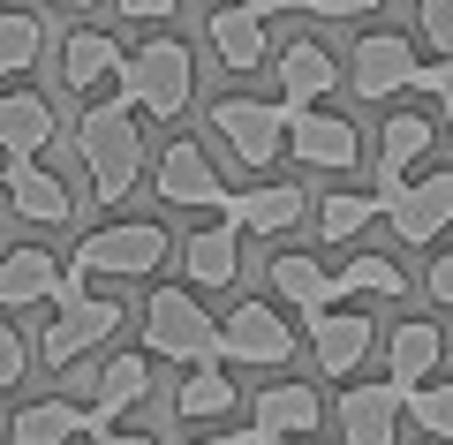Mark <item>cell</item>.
<instances>
[{"mask_svg": "<svg viewBox=\"0 0 453 445\" xmlns=\"http://www.w3.org/2000/svg\"><path fill=\"white\" fill-rule=\"evenodd\" d=\"M76 166H83V181H91V204H129L136 181H144V166H151L144 121H136L113 91L76 113Z\"/></svg>", "mask_w": 453, "mask_h": 445, "instance_id": "6da1fadb", "label": "cell"}, {"mask_svg": "<svg viewBox=\"0 0 453 445\" xmlns=\"http://www.w3.org/2000/svg\"><path fill=\"white\" fill-rule=\"evenodd\" d=\"M113 98H121L136 121H181V113L196 106V53L181 46L174 31H151L136 53H121Z\"/></svg>", "mask_w": 453, "mask_h": 445, "instance_id": "7a4b0ae2", "label": "cell"}, {"mask_svg": "<svg viewBox=\"0 0 453 445\" xmlns=\"http://www.w3.org/2000/svg\"><path fill=\"white\" fill-rule=\"evenodd\" d=\"M121 325H129V310L113 303V295H98L91 280H76V272H68L61 295H53V325L38 333V363H46V370H76L83 355L113 348V340H121Z\"/></svg>", "mask_w": 453, "mask_h": 445, "instance_id": "3957f363", "label": "cell"}, {"mask_svg": "<svg viewBox=\"0 0 453 445\" xmlns=\"http://www.w3.org/2000/svg\"><path fill=\"white\" fill-rule=\"evenodd\" d=\"M136 340H144L151 363H181V370L219 363V318L189 287H151L144 310H136Z\"/></svg>", "mask_w": 453, "mask_h": 445, "instance_id": "277c9868", "label": "cell"}, {"mask_svg": "<svg viewBox=\"0 0 453 445\" xmlns=\"http://www.w3.org/2000/svg\"><path fill=\"white\" fill-rule=\"evenodd\" d=\"M166 265H174L166 219H106L91 234H76V257H68L76 280H159Z\"/></svg>", "mask_w": 453, "mask_h": 445, "instance_id": "5b68a950", "label": "cell"}, {"mask_svg": "<svg viewBox=\"0 0 453 445\" xmlns=\"http://www.w3.org/2000/svg\"><path fill=\"white\" fill-rule=\"evenodd\" d=\"M423 68L431 53L401 31H356L348 46V68H340V91H356L363 106H401L408 91H423Z\"/></svg>", "mask_w": 453, "mask_h": 445, "instance_id": "8992f818", "label": "cell"}, {"mask_svg": "<svg viewBox=\"0 0 453 445\" xmlns=\"http://www.w3.org/2000/svg\"><path fill=\"white\" fill-rule=\"evenodd\" d=\"M204 128H211V143H219L226 159L250 166V174H265L273 159H288V106H280V98H257V91L211 98Z\"/></svg>", "mask_w": 453, "mask_h": 445, "instance_id": "52a82bcc", "label": "cell"}, {"mask_svg": "<svg viewBox=\"0 0 453 445\" xmlns=\"http://www.w3.org/2000/svg\"><path fill=\"white\" fill-rule=\"evenodd\" d=\"M295 348H303V333L288 325V310L280 303H234L219 318V363L226 370H288L295 363Z\"/></svg>", "mask_w": 453, "mask_h": 445, "instance_id": "ba28073f", "label": "cell"}, {"mask_svg": "<svg viewBox=\"0 0 453 445\" xmlns=\"http://www.w3.org/2000/svg\"><path fill=\"white\" fill-rule=\"evenodd\" d=\"M144 181L159 189V204H181V211H204V219H219L226 211V181H219V166H211V151L196 136H166L159 151H151V166H144Z\"/></svg>", "mask_w": 453, "mask_h": 445, "instance_id": "9c48e42d", "label": "cell"}, {"mask_svg": "<svg viewBox=\"0 0 453 445\" xmlns=\"http://www.w3.org/2000/svg\"><path fill=\"white\" fill-rule=\"evenodd\" d=\"M378 219H386L393 234L408 242V249H431V242L453 226V174H446V166H423V174H408L401 189L378 196Z\"/></svg>", "mask_w": 453, "mask_h": 445, "instance_id": "30bf717a", "label": "cell"}, {"mask_svg": "<svg viewBox=\"0 0 453 445\" xmlns=\"http://www.w3.org/2000/svg\"><path fill=\"white\" fill-rule=\"evenodd\" d=\"M288 159L303 174H356L371 151H363V128L348 113H325V106H303L288 113Z\"/></svg>", "mask_w": 453, "mask_h": 445, "instance_id": "8fae6325", "label": "cell"}, {"mask_svg": "<svg viewBox=\"0 0 453 445\" xmlns=\"http://www.w3.org/2000/svg\"><path fill=\"white\" fill-rule=\"evenodd\" d=\"M438 151V121L423 106H386L378 121V159H371V196L401 189L408 174H423V159Z\"/></svg>", "mask_w": 453, "mask_h": 445, "instance_id": "7c38bea8", "label": "cell"}, {"mask_svg": "<svg viewBox=\"0 0 453 445\" xmlns=\"http://www.w3.org/2000/svg\"><path fill=\"white\" fill-rule=\"evenodd\" d=\"M325 423V393L303 378H273L257 385V400H250V438L257 445H295V438H318Z\"/></svg>", "mask_w": 453, "mask_h": 445, "instance_id": "4fadbf2b", "label": "cell"}, {"mask_svg": "<svg viewBox=\"0 0 453 445\" xmlns=\"http://www.w3.org/2000/svg\"><path fill=\"white\" fill-rule=\"evenodd\" d=\"M303 348H310V363H318V378H356L363 370V355L378 348V325L363 318V310H318V318H303Z\"/></svg>", "mask_w": 453, "mask_h": 445, "instance_id": "5bb4252c", "label": "cell"}, {"mask_svg": "<svg viewBox=\"0 0 453 445\" xmlns=\"http://www.w3.org/2000/svg\"><path fill=\"white\" fill-rule=\"evenodd\" d=\"M0 196H8L16 219H31V226H76V211H83L76 189H68L46 159H0Z\"/></svg>", "mask_w": 453, "mask_h": 445, "instance_id": "9a60e30c", "label": "cell"}, {"mask_svg": "<svg viewBox=\"0 0 453 445\" xmlns=\"http://www.w3.org/2000/svg\"><path fill=\"white\" fill-rule=\"evenodd\" d=\"M265 68H273V83H280L273 98H280L288 113L325 106V98L340 91V61L318 46V38H288V46H273V61H265Z\"/></svg>", "mask_w": 453, "mask_h": 445, "instance_id": "2e32d148", "label": "cell"}, {"mask_svg": "<svg viewBox=\"0 0 453 445\" xmlns=\"http://www.w3.org/2000/svg\"><path fill=\"white\" fill-rule=\"evenodd\" d=\"M242 226H234V219H204V226H196V234L189 242H181V280H189V295H219V287H234V280H242Z\"/></svg>", "mask_w": 453, "mask_h": 445, "instance_id": "e0dca14e", "label": "cell"}, {"mask_svg": "<svg viewBox=\"0 0 453 445\" xmlns=\"http://www.w3.org/2000/svg\"><path fill=\"white\" fill-rule=\"evenodd\" d=\"M401 385H348V393L333 400V423H340V445H401Z\"/></svg>", "mask_w": 453, "mask_h": 445, "instance_id": "ac0fdd59", "label": "cell"}, {"mask_svg": "<svg viewBox=\"0 0 453 445\" xmlns=\"http://www.w3.org/2000/svg\"><path fill=\"white\" fill-rule=\"evenodd\" d=\"M144 393H151V355H144V348H113L106 363L91 370V393H83V408H91L98 430H113Z\"/></svg>", "mask_w": 453, "mask_h": 445, "instance_id": "d6986e66", "label": "cell"}, {"mask_svg": "<svg viewBox=\"0 0 453 445\" xmlns=\"http://www.w3.org/2000/svg\"><path fill=\"white\" fill-rule=\"evenodd\" d=\"M61 280H68V257L38 249V242H23V249H0V318L53 303V295H61Z\"/></svg>", "mask_w": 453, "mask_h": 445, "instance_id": "ffe728a7", "label": "cell"}, {"mask_svg": "<svg viewBox=\"0 0 453 445\" xmlns=\"http://www.w3.org/2000/svg\"><path fill=\"white\" fill-rule=\"evenodd\" d=\"M204 38H211V53H219V68H226V76H257V68L273 61V23H265V16H250L242 0L211 8V16H204Z\"/></svg>", "mask_w": 453, "mask_h": 445, "instance_id": "44dd1931", "label": "cell"}, {"mask_svg": "<svg viewBox=\"0 0 453 445\" xmlns=\"http://www.w3.org/2000/svg\"><path fill=\"white\" fill-rule=\"evenodd\" d=\"M91 430L98 423H91V408H83L76 393H46V400H23L0 438H8V445H83Z\"/></svg>", "mask_w": 453, "mask_h": 445, "instance_id": "7402d4cb", "label": "cell"}, {"mask_svg": "<svg viewBox=\"0 0 453 445\" xmlns=\"http://www.w3.org/2000/svg\"><path fill=\"white\" fill-rule=\"evenodd\" d=\"M121 38L113 31H98V23H76L68 31V46H61V83H68V98H106L113 91V76H121Z\"/></svg>", "mask_w": 453, "mask_h": 445, "instance_id": "603a6c76", "label": "cell"}, {"mask_svg": "<svg viewBox=\"0 0 453 445\" xmlns=\"http://www.w3.org/2000/svg\"><path fill=\"white\" fill-rule=\"evenodd\" d=\"M219 219H234L242 234H288V226L310 219V189L303 181H250V189L226 196Z\"/></svg>", "mask_w": 453, "mask_h": 445, "instance_id": "cb8c5ba5", "label": "cell"}, {"mask_svg": "<svg viewBox=\"0 0 453 445\" xmlns=\"http://www.w3.org/2000/svg\"><path fill=\"white\" fill-rule=\"evenodd\" d=\"M53 136H61L53 98H38V91H23V83H8V91H0V159H46Z\"/></svg>", "mask_w": 453, "mask_h": 445, "instance_id": "d4e9b609", "label": "cell"}, {"mask_svg": "<svg viewBox=\"0 0 453 445\" xmlns=\"http://www.w3.org/2000/svg\"><path fill=\"white\" fill-rule=\"evenodd\" d=\"M265 272H273V295H280V310H295V318L340 310V280H333V265H318L310 249H280Z\"/></svg>", "mask_w": 453, "mask_h": 445, "instance_id": "484cf974", "label": "cell"}, {"mask_svg": "<svg viewBox=\"0 0 453 445\" xmlns=\"http://www.w3.org/2000/svg\"><path fill=\"white\" fill-rule=\"evenodd\" d=\"M438 363H446V333H438L431 318H401V325H386V385H423V378H438Z\"/></svg>", "mask_w": 453, "mask_h": 445, "instance_id": "4316f807", "label": "cell"}, {"mask_svg": "<svg viewBox=\"0 0 453 445\" xmlns=\"http://www.w3.org/2000/svg\"><path fill=\"white\" fill-rule=\"evenodd\" d=\"M234 408H242V385H234V370H226V363H196V370H181V385H174V415H181L189 430L226 423Z\"/></svg>", "mask_w": 453, "mask_h": 445, "instance_id": "83f0119b", "label": "cell"}, {"mask_svg": "<svg viewBox=\"0 0 453 445\" xmlns=\"http://www.w3.org/2000/svg\"><path fill=\"white\" fill-rule=\"evenodd\" d=\"M333 280H340V303H348V295H378V303H401V295H408L401 257H386V249H356V257H340Z\"/></svg>", "mask_w": 453, "mask_h": 445, "instance_id": "f1b7e54d", "label": "cell"}, {"mask_svg": "<svg viewBox=\"0 0 453 445\" xmlns=\"http://www.w3.org/2000/svg\"><path fill=\"white\" fill-rule=\"evenodd\" d=\"M310 219H318V242H325V249H348V242L378 219V196H371V189H325L318 204H310Z\"/></svg>", "mask_w": 453, "mask_h": 445, "instance_id": "f546056e", "label": "cell"}, {"mask_svg": "<svg viewBox=\"0 0 453 445\" xmlns=\"http://www.w3.org/2000/svg\"><path fill=\"white\" fill-rule=\"evenodd\" d=\"M38 53H46V16H31V8H0V91H8L23 68H38Z\"/></svg>", "mask_w": 453, "mask_h": 445, "instance_id": "4dcf8cb0", "label": "cell"}, {"mask_svg": "<svg viewBox=\"0 0 453 445\" xmlns=\"http://www.w3.org/2000/svg\"><path fill=\"white\" fill-rule=\"evenodd\" d=\"M401 423H416L431 445H453V378H423V385H408Z\"/></svg>", "mask_w": 453, "mask_h": 445, "instance_id": "1f68e13d", "label": "cell"}, {"mask_svg": "<svg viewBox=\"0 0 453 445\" xmlns=\"http://www.w3.org/2000/svg\"><path fill=\"white\" fill-rule=\"evenodd\" d=\"M416 46H431V61H453V0H416Z\"/></svg>", "mask_w": 453, "mask_h": 445, "instance_id": "d6a6232c", "label": "cell"}, {"mask_svg": "<svg viewBox=\"0 0 453 445\" xmlns=\"http://www.w3.org/2000/svg\"><path fill=\"white\" fill-rule=\"evenodd\" d=\"M23 378H31V340H23L16 325H0V393L23 385Z\"/></svg>", "mask_w": 453, "mask_h": 445, "instance_id": "836d02e7", "label": "cell"}, {"mask_svg": "<svg viewBox=\"0 0 453 445\" xmlns=\"http://www.w3.org/2000/svg\"><path fill=\"white\" fill-rule=\"evenodd\" d=\"M423 98H431V121L438 128H446V136H453V61H431V68H423Z\"/></svg>", "mask_w": 453, "mask_h": 445, "instance_id": "e575fe53", "label": "cell"}, {"mask_svg": "<svg viewBox=\"0 0 453 445\" xmlns=\"http://www.w3.org/2000/svg\"><path fill=\"white\" fill-rule=\"evenodd\" d=\"M174 8H181V0H113V16H121V23H144V31H166Z\"/></svg>", "mask_w": 453, "mask_h": 445, "instance_id": "d590c367", "label": "cell"}, {"mask_svg": "<svg viewBox=\"0 0 453 445\" xmlns=\"http://www.w3.org/2000/svg\"><path fill=\"white\" fill-rule=\"evenodd\" d=\"M386 0H310V16L318 23H363V16H378Z\"/></svg>", "mask_w": 453, "mask_h": 445, "instance_id": "8d00e7d4", "label": "cell"}, {"mask_svg": "<svg viewBox=\"0 0 453 445\" xmlns=\"http://www.w3.org/2000/svg\"><path fill=\"white\" fill-rule=\"evenodd\" d=\"M423 295H431L438 310H453V249L431 257V272H423Z\"/></svg>", "mask_w": 453, "mask_h": 445, "instance_id": "74e56055", "label": "cell"}, {"mask_svg": "<svg viewBox=\"0 0 453 445\" xmlns=\"http://www.w3.org/2000/svg\"><path fill=\"white\" fill-rule=\"evenodd\" d=\"M250 16H265V23H280V16H310V0H242Z\"/></svg>", "mask_w": 453, "mask_h": 445, "instance_id": "f35d334b", "label": "cell"}, {"mask_svg": "<svg viewBox=\"0 0 453 445\" xmlns=\"http://www.w3.org/2000/svg\"><path fill=\"white\" fill-rule=\"evenodd\" d=\"M83 445H159V438H151V430H121V423H113V430H91Z\"/></svg>", "mask_w": 453, "mask_h": 445, "instance_id": "ab89813d", "label": "cell"}, {"mask_svg": "<svg viewBox=\"0 0 453 445\" xmlns=\"http://www.w3.org/2000/svg\"><path fill=\"white\" fill-rule=\"evenodd\" d=\"M196 445H257V438H250V430H204Z\"/></svg>", "mask_w": 453, "mask_h": 445, "instance_id": "60d3db41", "label": "cell"}, {"mask_svg": "<svg viewBox=\"0 0 453 445\" xmlns=\"http://www.w3.org/2000/svg\"><path fill=\"white\" fill-rule=\"evenodd\" d=\"M46 8H68V16H91L98 0H46Z\"/></svg>", "mask_w": 453, "mask_h": 445, "instance_id": "b9f144b4", "label": "cell"}, {"mask_svg": "<svg viewBox=\"0 0 453 445\" xmlns=\"http://www.w3.org/2000/svg\"><path fill=\"white\" fill-rule=\"evenodd\" d=\"M446 348H453V333H446Z\"/></svg>", "mask_w": 453, "mask_h": 445, "instance_id": "7bdbcfd3", "label": "cell"}, {"mask_svg": "<svg viewBox=\"0 0 453 445\" xmlns=\"http://www.w3.org/2000/svg\"><path fill=\"white\" fill-rule=\"evenodd\" d=\"M295 445H310V438H295Z\"/></svg>", "mask_w": 453, "mask_h": 445, "instance_id": "ee69618b", "label": "cell"}, {"mask_svg": "<svg viewBox=\"0 0 453 445\" xmlns=\"http://www.w3.org/2000/svg\"><path fill=\"white\" fill-rule=\"evenodd\" d=\"M0 445H8V438H0Z\"/></svg>", "mask_w": 453, "mask_h": 445, "instance_id": "f6af8a7d", "label": "cell"}]
</instances>
